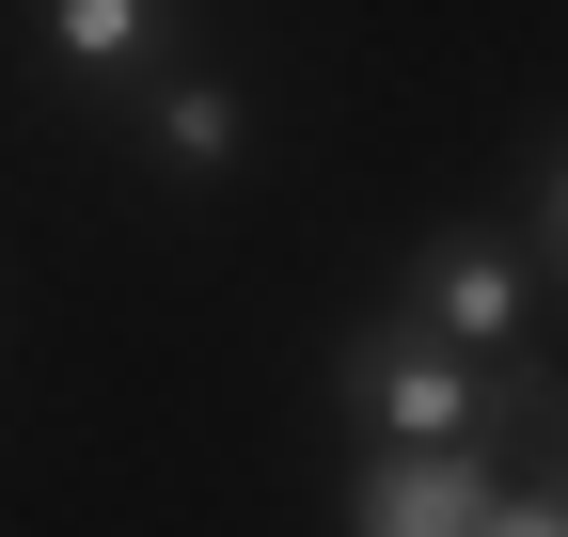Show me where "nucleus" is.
I'll return each instance as SVG.
<instances>
[{
	"mask_svg": "<svg viewBox=\"0 0 568 537\" xmlns=\"http://www.w3.org/2000/svg\"><path fill=\"white\" fill-rule=\"evenodd\" d=\"M489 537H568V427H552V475H506Z\"/></svg>",
	"mask_w": 568,
	"mask_h": 537,
	"instance_id": "nucleus-6",
	"label": "nucleus"
},
{
	"mask_svg": "<svg viewBox=\"0 0 568 537\" xmlns=\"http://www.w3.org/2000/svg\"><path fill=\"white\" fill-rule=\"evenodd\" d=\"M506 443H364L347 458V537H489Z\"/></svg>",
	"mask_w": 568,
	"mask_h": 537,
	"instance_id": "nucleus-3",
	"label": "nucleus"
},
{
	"mask_svg": "<svg viewBox=\"0 0 568 537\" xmlns=\"http://www.w3.org/2000/svg\"><path fill=\"white\" fill-rule=\"evenodd\" d=\"M174 17H190V0H48L32 48H48L63 95H142V80L174 63Z\"/></svg>",
	"mask_w": 568,
	"mask_h": 537,
	"instance_id": "nucleus-5",
	"label": "nucleus"
},
{
	"mask_svg": "<svg viewBox=\"0 0 568 537\" xmlns=\"http://www.w3.org/2000/svg\"><path fill=\"white\" fill-rule=\"evenodd\" d=\"M126 143H142L159 190H222V174L253 159V95L222 80V63H159V80L126 95Z\"/></svg>",
	"mask_w": 568,
	"mask_h": 537,
	"instance_id": "nucleus-4",
	"label": "nucleus"
},
{
	"mask_svg": "<svg viewBox=\"0 0 568 537\" xmlns=\"http://www.w3.org/2000/svg\"><path fill=\"white\" fill-rule=\"evenodd\" d=\"M332 395H347V427H364V443H521V379L426 348L395 301L332 348Z\"/></svg>",
	"mask_w": 568,
	"mask_h": 537,
	"instance_id": "nucleus-1",
	"label": "nucleus"
},
{
	"mask_svg": "<svg viewBox=\"0 0 568 537\" xmlns=\"http://www.w3.org/2000/svg\"><path fill=\"white\" fill-rule=\"evenodd\" d=\"M395 316L426 332V348L489 364V379H537V253H521V237H474V222H443V237L410 253Z\"/></svg>",
	"mask_w": 568,
	"mask_h": 537,
	"instance_id": "nucleus-2",
	"label": "nucleus"
},
{
	"mask_svg": "<svg viewBox=\"0 0 568 537\" xmlns=\"http://www.w3.org/2000/svg\"><path fill=\"white\" fill-rule=\"evenodd\" d=\"M521 253H537V268H552V285H568V143H552V159H537V206H521Z\"/></svg>",
	"mask_w": 568,
	"mask_h": 537,
	"instance_id": "nucleus-7",
	"label": "nucleus"
}]
</instances>
